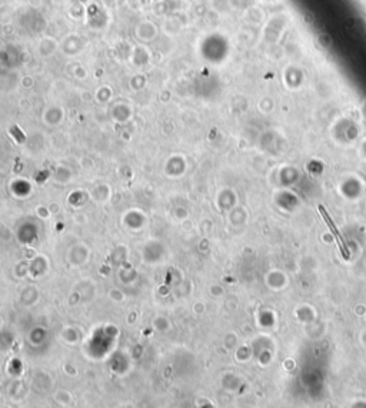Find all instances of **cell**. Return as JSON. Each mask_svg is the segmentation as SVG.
Wrapping results in <instances>:
<instances>
[{
  "label": "cell",
  "instance_id": "1",
  "mask_svg": "<svg viewBox=\"0 0 366 408\" xmlns=\"http://www.w3.org/2000/svg\"><path fill=\"white\" fill-rule=\"evenodd\" d=\"M319 211H320V214L323 215V219L326 221L327 227H329V229H330V232H332V234H333V237L336 238V242L339 244V247H340V251H342V254L345 255V258H349V252H347L346 245H345V242H343L342 237L339 235V232H337V229H336V227H335V224H333V222L330 221L329 215H327L326 212H325V209L319 208Z\"/></svg>",
  "mask_w": 366,
  "mask_h": 408
}]
</instances>
